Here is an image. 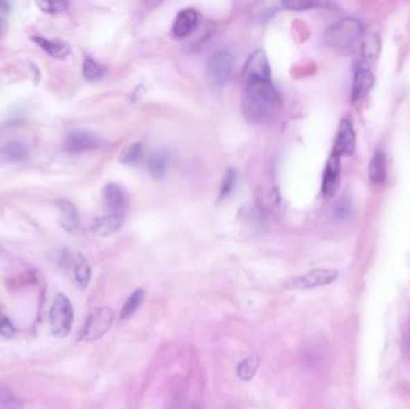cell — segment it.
<instances>
[{"label":"cell","mask_w":410,"mask_h":409,"mask_svg":"<svg viewBox=\"0 0 410 409\" xmlns=\"http://www.w3.org/2000/svg\"><path fill=\"white\" fill-rule=\"evenodd\" d=\"M380 42L379 39L375 35H370L365 40L364 46H362V56L365 57L368 62H373L375 58L378 57L379 53Z\"/></svg>","instance_id":"obj_25"},{"label":"cell","mask_w":410,"mask_h":409,"mask_svg":"<svg viewBox=\"0 0 410 409\" xmlns=\"http://www.w3.org/2000/svg\"><path fill=\"white\" fill-rule=\"evenodd\" d=\"M243 78L246 84L271 82L269 60L263 49L252 53L244 66Z\"/></svg>","instance_id":"obj_7"},{"label":"cell","mask_w":410,"mask_h":409,"mask_svg":"<svg viewBox=\"0 0 410 409\" xmlns=\"http://www.w3.org/2000/svg\"><path fill=\"white\" fill-rule=\"evenodd\" d=\"M233 54L228 51H219L209 58L207 64V77L214 87H225L230 82L234 72Z\"/></svg>","instance_id":"obj_4"},{"label":"cell","mask_w":410,"mask_h":409,"mask_svg":"<svg viewBox=\"0 0 410 409\" xmlns=\"http://www.w3.org/2000/svg\"><path fill=\"white\" fill-rule=\"evenodd\" d=\"M283 6L287 8L288 10H294V11H304V10H309L311 8L316 6V3L312 1H286L283 3Z\"/></svg>","instance_id":"obj_31"},{"label":"cell","mask_w":410,"mask_h":409,"mask_svg":"<svg viewBox=\"0 0 410 409\" xmlns=\"http://www.w3.org/2000/svg\"><path fill=\"white\" fill-rule=\"evenodd\" d=\"M16 403H17V400H16L14 394L10 392L8 387H0V405L12 407Z\"/></svg>","instance_id":"obj_32"},{"label":"cell","mask_w":410,"mask_h":409,"mask_svg":"<svg viewBox=\"0 0 410 409\" xmlns=\"http://www.w3.org/2000/svg\"><path fill=\"white\" fill-rule=\"evenodd\" d=\"M33 40L35 41V44H39L41 49H44V52L55 59L67 57L71 51L70 46L64 41H59V40L53 41V40L46 39L42 36H35V37H33Z\"/></svg>","instance_id":"obj_16"},{"label":"cell","mask_w":410,"mask_h":409,"mask_svg":"<svg viewBox=\"0 0 410 409\" xmlns=\"http://www.w3.org/2000/svg\"><path fill=\"white\" fill-rule=\"evenodd\" d=\"M373 84H375V76L370 70L361 69L357 71L354 78L353 92H352L353 101H359L366 97L370 92V89L373 88Z\"/></svg>","instance_id":"obj_13"},{"label":"cell","mask_w":410,"mask_h":409,"mask_svg":"<svg viewBox=\"0 0 410 409\" xmlns=\"http://www.w3.org/2000/svg\"><path fill=\"white\" fill-rule=\"evenodd\" d=\"M280 106V97L271 82L247 84L243 99L244 113L252 123H264Z\"/></svg>","instance_id":"obj_1"},{"label":"cell","mask_w":410,"mask_h":409,"mask_svg":"<svg viewBox=\"0 0 410 409\" xmlns=\"http://www.w3.org/2000/svg\"><path fill=\"white\" fill-rule=\"evenodd\" d=\"M365 26L357 18H344L332 24L325 34V44L336 52L348 54L355 51L364 36Z\"/></svg>","instance_id":"obj_2"},{"label":"cell","mask_w":410,"mask_h":409,"mask_svg":"<svg viewBox=\"0 0 410 409\" xmlns=\"http://www.w3.org/2000/svg\"><path fill=\"white\" fill-rule=\"evenodd\" d=\"M256 6H258L259 9L253 10V12H255V18L257 19H266V18H269L270 16H273V13L278 11L280 9V6H283L282 4H275V3H259V4H256Z\"/></svg>","instance_id":"obj_27"},{"label":"cell","mask_w":410,"mask_h":409,"mask_svg":"<svg viewBox=\"0 0 410 409\" xmlns=\"http://www.w3.org/2000/svg\"><path fill=\"white\" fill-rule=\"evenodd\" d=\"M235 179H237V176H235V172L233 169H228V171L225 172V176H223V179H222V183H221V187H220V198L228 197L230 194H232V191L234 189V185H235Z\"/></svg>","instance_id":"obj_26"},{"label":"cell","mask_w":410,"mask_h":409,"mask_svg":"<svg viewBox=\"0 0 410 409\" xmlns=\"http://www.w3.org/2000/svg\"><path fill=\"white\" fill-rule=\"evenodd\" d=\"M200 23V16L194 9L181 10L173 23L172 31L176 37L184 39L190 36Z\"/></svg>","instance_id":"obj_9"},{"label":"cell","mask_w":410,"mask_h":409,"mask_svg":"<svg viewBox=\"0 0 410 409\" xmlns=\"http://www.w3.org/2000/svg\"><path fill=\"white\" fill-rule=\"evenodd\" d=\"M105 201H106L107 207L115 214H121V211L128 204V199L123 190L119 185L113 184V183L107 185L105 189Z\"/></svg>","instance_id":"obj_14"},{"label":"cell","mask_w":410,"mask_h":409,"mask_svg":"<svg viewBox=\"0 0 410 409\" xmlns=\"http://www.w3.org/2000/svg\"><path fill=\"white\" fill-rule=\"evenodd\" d=\"M143 156V145L139 142L126 147L120 154V162L123 165H137Z\"/></svg>","instance_id":"obj_23"},{"label":"cell","mask_w":410,"mask_h":409,"mask_svg":"<svg viewBox=\"0 0 410 409\" xmlns=\"http://www.w3.org/2000/svg\"><path fill=\"white\" fill-rule=\"evenodd\" d=\"M341 163L340 156L332 154L327 161V168L323 178L322 192L325 197H331L335 194L340 184Z\"/></svg>","instance_id":"obj_11"},{"label":"cell","mask_w":410,"mask_h":409,"mask_svg":"<svg viewBox=\"0 0 410 409\" xmlns=\"http://www.w3.org/2000/svg\"><path fill=\"white\" fill-rule=\"evenodd\" d=\"M259 364V356L257 354H251L245 358L238 366L239 378L243 381H251L256 376Z\"/></svg>","instance_id":"obj_20"},{"label":"cell","mask_w":410,"mask_h":409,"mask_svg":"<svg viewBox=\"0 0 410 409\" xmlns=\"http://www.w3.org/2000/svg\"><path fill=\"white\" fill-rule=\"evenodd\" d=\"M27 145L21 142H10L1 148V155L11 162H22L28 158Z\"/></svg>","instance_id":"obj_18"},{"label":"cell","mask_w":410,"mask_h":409,"mask_svg":"<svg viewBox=\"0 0 410 409\" xmlns=\"http://www.w3.org/2000/svg\"><path fill=\"white\" fill-rule=\"evenodd\" d=\"M409 330H410V316H409Z\"/></svg>","instance_id":"obj_34"},{"label":"cell","mask_w":410,"mask_h":409,"mask_svg":"<svg viewBox=\"0 0 410 409\" xmlns=\"http://www.w3.org/2000/svg\"><path fill=\"white\" fill-rule=\"evenodd\" d=\"M149 172L155 179H162L166 176L168 167L167 154L164 151H157L151 156L148 163Z\"/></svg>","instance_id":"obj_21"},{"label":"cell","mask_w":410,"mask_h":409,"mask_svg":"<svg viewBox=\"0 0 410 409\" xmlns=\"http://www.w3.org/2000/svg\"><path fill=\"white\" fill-rule=\"evenodd\" d=\"M36 4L42 11L49 13L62 12L67 8V3L64 1H39Z\"/></svg>","instance_id":"obj_29"},{"label":"cell","mask_w":410,"mask_h":409,"mask_svg":"<svg viewBox=\"0 0 410 409\" xmlns=\"http://www.w3.org/2000/svg\"><path fill=\"white\" fill-rule=\"evenodd\" d=\"M190 409H198V407L197 406H192Z\"/></svg>","instance_id":"obj_33"},{"label":"cell","mask_w":410,"mask_h":409,"mask_svg":"<svg viewBox=\"0 0 410 409\" xmlns=\"http://www.w3.org/2000/svg\"><path fill=\"white\" fill-rule=\"evenodd\" d=\"M113 322H114V312L112 308L108 306H102L94 310L84 323L80 339L87 342H93L101 339L102 336H105L110 331Z\"/></svg>","instance_id":"obj_5"},{"label":"cell","mask_w":410,"mask_h":409,"mask_svg":"<svg viewBox=\"0 0 410 409\" xmlns=\"http://www.w3.org/2000/svg\"><path fill=\"white\" fill-rule=\"evenodd\" d=\"M144 297H146L144 290L138 288V290H135L133 294L130 295L126 301L123 303L121 311H120V319L126 321L130 317H133L137 310L141 308Z\"/></svg>","instance_id":"obj_19"},{"label":"cell","mask_w":410,"mask_h":409,"mask_svg":"<svg viewBox=\"0 0 410 409\" xmlns=\"http://www.w3.org/2000/svg\"><path fill=\"white\" fill-rule=\"evenodd\" d=\"M58 209L60 211V224L64 229L69 232H74L78 227V212L75 206L67 201H59L57 203Z\"/></svg>","instance_id":"obj_15"},{"label":"cell","mask_w":410,"mask_h":409,"mask_svg":"<svg viewBox=\"0 0 410 409\" xmlns=\"http://www.w3.org/2000/svg\"><path fill=\"white\" fill-rule=\"evenodd\" d=\"M350 212H352V206L345 198H342L339 202L336 203L335 208H334V216L337 220L347 219L350 215Z\"/></svg>","instance_id":"obj_28"},{"label":"cell","mask_w":410,"mask_h":409,"mask_svg":"<svg viewBox=\"0 0 410 409\" xmlns=\"http://www.w3.org/2000/svg\"><path fill=\"white\" fill-rule=\"evenodd\" d=\"M101 138L96 133L84 130H75L67 133L65 138V147L71 153H84L100 148Z\"/></svg>","instance_id":"obj_8"},{"label":"cell","mask_w":410,"mask_h":409,"mask_svg":"<svg viewBox=\"0 0 410 409\" xmlns=\"http://www.w3.org/2000/svg\"><path fill=\"white\" fill-rule=\"evenodd\" d=\"M368 176L372 183L380 184L385 181L386 176V158L382 150H375L373 158L370 160V166H368Z\"/></svg>","instance_id":"obj_17"},{"label":"cell","mask_w":410,"mask_h":409,"mask_svg":"<svg viewBox=\"0 0 410 409\" xmlns=\"http://www.w3.org/2000/svg\"><path fill=\"white\" fill-rule=\"evenodd\" d=\"M74 273H75V280L77 285L80 288H87L90 278H92V269H90L88 262L82 256H78V260H76Z\"/></svg>","instance_id":"obj_22"},{"label":"cell","mask_w":410,"mask_h":409,"mask_svg":"<svg viewBox=\"0 0 410 409\" xmlns=\"http://www.w3.org/2000/svg\"><path fill=\"white\" fill-rule=\"evenodd\" d=\"M0 335L4 337H12L15 335V328L11 322L0 312Z\"/></svg>","instance_id":"obj_30"},{"label":"cell","mask_w":410,"mask_h":409,"mask_svg":"<svg viewBox=\"0 0 410 409\" xmlns=\"http://www.w3.org/2000/svg\"><path fill=\"white\" fill-rule=\"evenodd\" d=\"M74 324V308L67 295L58 294L49 308V328L54 336L67 337Z\"/></svg>","instance_id":"obj_3"},{"label":"cell","mask_w":410,"mask_h":409,"mask_svg":"<svg viewBox=\"0 0 410 409\" xmlns=\"http://www.w3.org/2000/svg\"><path fill=\"white\" fill-rule=\"evenodd\" d=\"M103 75V67L92 58H85L83 62L84 78L90 82L101 78Z\"/></svg>","instance_id":"obj_24"},{"label":"cell","mask_w":410,"mask_h":409,"mask_svg":"<svg viewBox=\"0 0 410 409\" xmlns=\"http://www.w3.org/2000/svg\"><path fill=\"white\" fill-rule=\"evenodd\" d=\"M355 150V131H354L353 124L349 122L348 119H344L341 123L337 140H336L335 149L332 154L337 156L342 155H352Z\"/></svg>","instance_id":"obj_10"},{"label":"cell","mask_w":410,"mask_h":409,"mask_svg":"<svg viewBox=\"0 0 410 409\" xmlns=\"http://www.w3.org/2000/svg\"><path fill=\"white\" fill-rule=\"evenodd\" d=\"M339 273L330 269H316L302 276L293 277L286 283L288 290H314L318 287L327 286L336 281Z\"/></svg>","instance_id":"obj_6"},{"label":"cell","mask_w":410,"mask_h":409,"mask_svg":"<svg viewBox=\"0 0 410 409\" xmlns=\"http://www.w3.org/2000/svg\"><path fill=\"white\" fill-rule=\"evenodd\" d=\"M123 224V214H110V215L101 216L94 221L92 231L99 237H108L117 233Z\"/></svg>","instance_id":"obj_12"}]
</instances>
